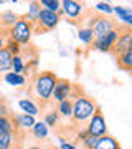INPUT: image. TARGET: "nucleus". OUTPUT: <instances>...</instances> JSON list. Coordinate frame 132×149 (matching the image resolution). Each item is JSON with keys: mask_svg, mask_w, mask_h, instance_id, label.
Returning <instances> with one entry per match:
<instances>
[{"mask_svg": "<svg viewBox=\"0 0 132 149\" xmlns=\"http://www.w3.org/2000/svg\"><path fill=\"white\" fill-rule=\"evenodd\" d=\"M56 81H58V76L53 71H43V73H37L33 76L32 91H33L35 100L40 104L38 108H45L48 103L51 101L53 90H55Z\"/></svg>", "mask_w": 132, "mask_h": 149, "instance_id": "obj_1", "label": "nucleus"}, {"mask_svg": "<svg viewBox=\"0 0 132 149\" xmlns=\"http://www.w3.org/2000/svg\"><path fill=\"white\" fill-rule=\"evenodd\" d=\"M73 100V123L74 124H86L91 121V118L96 114V111L99 109L97 103L89 98L88 95H84L83 91H79L78 95L71 98Z\"/></svg>", "mask_w": 132, "mask_h": 149, "instance_id": "obj_2", "label": "nucleus"}, {"mask_svg": "<svg viewBox=\"0 0 132 149\" xmlns=\"http://www.w3.org/2000/svg\"><path fill=\"white\" fill-rule=\"evenodd\" d=\"M32 35H33V23L25 15H21L18 18V22L8 32V38H12L18 45H28L30 40H32Z\"/></svg>", "mask_w": 132, "mask_h": 149, "instance_id": "obj_3", "label": "nucleus"}, {"mask_svg": "<svg viewBox=\"0 0 132 149\" xmlns=\"http://www.w3.org/2000/svg\"><path fill=\"white\" fill-rule=\"evenodd\" d=\"M117 23L116 20H112L111 17L107 15H101V13H94V15L89 17V20H88V25L86 27L91 28L93 33H94V37H102L106 33L112 32V30H116L117 28Z\"/></svg>", "mask_w": 132, "mask_h": 149, "instance_id": "obj_4", "label": "nucleus"}, {"mask_svg": "<svg viewBox=\"0 0 132 149\" xmlns=\"http://www.w3.org/2000/svg\"><path fill=\"white\" fill-rule=\"evenodd\" d=\"M61 20V15L59 13H55V12L45 10L43 8L38 20L33 23V33H46L51 32L53 28H56V25Z\"/></svg>", "mask_w": 132, "mask_h": 149, "instance_id": "obj_5", "label": "nucleus"}, {"mask_svg": "<svg viewBox=\"0 0 132 149\" xmlns=\"http://www.w3.org/2000/svg\"><path fill=\"white\" fill-rule=\"evenodd\" d=\"M129 48H132V28L127 27V25H117V40L114 43V48H112L111 53L114 56H119L124 52H127Z\"/></svg>", "mask_w": 132, "mask_h": 149, "instance_id": "obj_6", "label": "nucleus"}, {"mask_svg": "<svg viewBox=\"0 0 132 149\" xmlns=\"http://www.w3.org/2000/svg\"><path fill=\"white\" fill-rule=\"evenodd\" d=\"M86 13V7L81 2H74V0H63L61 2V13L64 18L71 23H74V20H81Z\"/></svg>", "mask_w": 132, "mask_h": 149, "instance_id": "obj_7", "label": "nucleus"}, {"mask_svg": "<svg viewBox=\"0 0 132 149\" xmlns=\"http://www.w3.org/2000/svg\"><path fill=\"white\" fill-rule=\"evenodd\" d=\"M86 131L89 136H94V138H101L107 134V126H106V119H104V114L101 111V108L96 111V114L91 118V121L88 123L86 126Z\"/></svg>", "mask_w": 132, "mask_h": 149, "instance_id": "obj_8", "label": "nucleus"}, {"mask_svg": "<svg viewBox=\"0 0 132 149\" xmlns=\"http://www.w3.org/2000/svg\"><path fill=\"white\" fill-rule=\"evenodd\" d=\"M116 40H117V28L112 30V32H109V33H106V35H102V37L94 38L93 48L99 50V52H104V53H111L112 48H114Z\"/></svg>", "mask_w": 132, "mask_h": 149, "instance_id": "obj_9", "label": "nucleus"}, {"mask_svg": "<svg viewBox=\"0 0 132 149\" xmlns=\"http://www.w3.org/2000/svg\"><path fill=\"white\" fill-rule=\"evenodd\" d=\"M71 93H73V85L69 83L68 80L64 78H58L56 85H55V90H53V100L56 103H61V101H66L71 98Z\"/></svg>", "mask_w": 132, "mask_h": 149, "instance_id": "obj_10", "label": "nucleus"}, {"mask_svg": "<svg viewBox=\"0 0 132 149\" xmlns=\"http://www.w3.org/2000/svg\"><path fill=\"white\" fill-rule=\"evenodd\" d=\"M20 15H17L15 12L12 10H5V12H0V32H10L12 27L18 22Z\"/></svg>", "mask_w": 132, "mask_h": 149, "instance_id": "obj_11", "label": "nucleus"}, {"mask_svg": "<svg viewBox=\"0 0 132 149\" xmlns=\"http://www.w3.org/2000/svg\"><path fill=\"white\" fill-rule=\"evenodd\" d=\"M13 116V121H15L17 128L20 129H32L35 126V116H30V114H25V113H20V114H12Z\"/></svg>", "mask_w": 132, "mask_h": 149, "instance_id": "obj_12", "label": "nucleus"}, {"mask_svg": "<svg viewBox=\"0 0 132 149\" xmlns=\"http://www.w3.org/2000/svg\"><path fill=\"white\" fill-rule=\"evenodd\" d=\"M7 133H20V129L17 128L12 114L0 116V134H7Z\"/></svg>", "mask_w": 132, "mask_h": 149, "instance_id": "obj_13", "label": "nucleus"}, {"mask_svg": "<svg viewBox=\"0 0 132 149\" xmlns=\"http://www.w3.org/2000/svg\"><path fill=\"white\" fill-rule=\"evenodd\" d=\"M117 66L124 71H132V48H129L127 52L117 56Z\"/></svg>", "mask_w": 132, "mask_h": 149, "instance_id": "obj_14", "label": "nucleus"}, {"mask_svg": "<svg viewBox=\"0 0 132 149\" xmlns=\"http://www.w3.org/2000/svg\"><path fill=\"white\" fill-rule=\"evenodd\" d=\"M119 148V143L112 138L111 134H104L97 139V144H96L94 149H117Z\"/></svg>", "mask_w": 132, "mask_h": 149, "instance_id": "obj_15", "label": "nucleus"}, {"mask_svg": "<svg viewBox=\"0 0 132 149\" xmlns=\"http://www.w3.org/2000/svg\"><path fill=\"white\" fill-rule=\"evenodd\" d=\"M12 63H13V55L3 48L0 52V73H5L8 70H12Z\"/></svg>", "mask_w": 132, "mask_h": 149, "instance_id": "obj_16", "label": "nucleus"}, {"mask_svg": "<svg viewBox=\"0 0 132 149\" xmlns=\"http://www.w3.org/2000/svg\"><path fill=\"white\" fill-rule=\"evenodd\" d=\"M56 111H58V114L61 118H64V119H71V118H73V100L69 98V100H66V101L58 103Z\"/></svg>", "mask_w": 132, "mask_h": 149, "instance_id": "obj_17", "label": "nucleus"}, {"mask_svg": "<svg viewBox=\"0 0 132 149\" xmlns=\"http://www.w3.org/2000/svg\"><path fill=\"white\" fill-rule=\"evenodd\" d=\"M114 8V13L119 17V20L124 22V25L132 28V10L127 8V7H112Z\"/></svg>", "mask_w": 132, "mask_h": 149, "instance_id": "obj_18", "label": "nucleus"}, {"mask_svg": "<svg viewBox=\"0 0 132 149\" xmlns=\"http://www.w3.org/2000/svg\"><path fill=\"white\" fill-rule=\"evenodd\" d=\"M20 133H7V134H0V149H13L15 143L18 141L17 136Z\"/></svg>", "mask_w": 132, "mask_h": 149, "instance_id": "obj_19", "label": "nucleus"}, {"mask_svg": "<svg viewBox=\"0 0 132 149\" xmlns=\"http://www.w3.org/2000/svg\"><path fill=\"white\" fill-rule=\"evenodd\" d=\"M18 106H20V109L25 113V114H30V116H35V114H38V111H40L38 104H35L32 100H20V101H18Z\"/></svg>", "mask_w": 132, "mask_h": 149, "instance_id": "obj_20", "label": "nucleus"}, {"mask_svg": "<svg viewBox=\"0 0 132 149\" xmlns=\"http://www.w3.org/2000/svg\"><path fill=\"white\" fill-rule=\"evenodd\" d=\"M3 80H5L10 86H23L26 83V78L23 76V74L13 73V71H12V73H5Z\"/></svg>", "mask_w": 132, "mask_h": 149, "instance_id": "obj_21", "label": "nucleus"}, {"mask_svg": "<svg viewBox=\"0 0 132 149\" xmlns=\"http://www.w3.org/2000/svg\"><path fill=\"white\" fill-rule=\"evenodd\" d=\"M32 133H33V136H35L37 139H46L50 131H48V126L43 121H37L35 123V126L32 128Z\"/></svg>", "mask_w": 132, "mask_h": 149, "instance_id": "obj_22", "label": "nucleus"}, {"mask_svg": "<svg viewBox=\"0 0 132 149\" xmlns=\"http://www.w3.org/2000/svg\"><path fill=\"white\" fill-rule=\"evenodd\" d=\"M78 38L81 40L83 43H86V45H93V42H94V33H93V30L88 27H79L78 30Z\"/></svg>", "mask_w": 132, "mask_h": 149, "instance_id": "obj_23", "label": "nucleus"}, {"mask_svg": "<svg viewBox=\"0 0 132 149\" xmlns=\"http://www.w3.org/2000/svg\"><path fill=\"white\" fill-rule=\"evenodd\" d=\"M41 5H40V2H32L30 3V7H28V13H26V18L32 22V23H35V22L38 20V17H40V13H41Z\"/></svg>", "mask_w": 132, "mask_h": 149, "instance_id": "obj_24", "label": "nucleus"}, {"mask_svg": "<svg viewBox=\"0 0 132 149\" xmlns=\"http://www.w3.org/2000/svg\"><path fill=\"white\" fill-rule=\"evenodd\" d=\"M58 121H59V114L56 109H51V111L45 113V118H43V123L46 124L48 128H55L58 126Z\"/></svg>", "mask_w": 132, "mask_h": 149, "instance_id": "obj_25", "label": "nucleus"}, {"mask_svg": "<svg viewBox=\"0 0 132 149\" xmlns=\"http://www.w3.org/2000/svg\"><path fill=\"white\" fill-rule=\"evenodd\" d=\"M40 5L45 10L55 12V13H61V2H58V0H41Z\"/></svg>", "mask_w": 132, "mask_h": 149, "instance_id": "obj_26", "label": "nucleus"}, {"mask_svg": "<svg viewBox=\"0 0 132 149\" xmlns=\"http://www.w3.org/2000/svg\"><path fill=\"white\" fill-rule=\"evenodd\" d=\"M5 48L10 52L13 56H18L20 55V52H21V47L18 45L17 42H13L12 38H7V43H5Z\"/></svg>", "mask_w": 132, "mask_h": 149, "instance_id": "obj_27", "label": "nucleus"}, {"mask_svg": "<svg viewBox=\"0 0 132 149\" xmlns=\"http://www.w3.org/2000/svg\"><path fill=\"white\" fill-rule=\"evenodd\" d=\"M23 68H25L23 58H21L20 55H18V56H13V63H12V70H13V73L21 74V73H23Z\"/></svg>", "mask_w": 132, "mask_h": 149, "instance_id": "obj_28", "label": "nucleus"}, {"mask_svg": "<svg viewBox=\"0 0 132 149\" xmlns=\"http://www.w3.org/2000/svg\"><path fill=\"white\" fill-rule=\"evenodd\" d=\"M96 12H101V15H111V13H114V8L109 3L99 2V3H96Z\"/></svg>", "mask_w": 132, "mask_h": 149, "instance_id": "obj_29", "label": "nucleus"}, {"mask_svg": "<svg viewBox=\"0 0 132 149\" xmlns=\"http://www.w3.org/2000/svg\"><path fill=\"white\" fill-rule=\"evenodd\" d=\"M97 139L99 138H94V136H88V138L81 143V146H83V149H94L96 144H97Z\"/></svg>", "mask_w": 132, "mask_h": 149, "instance_id": "obj_30", "label": "nucleus"}, {"mask_svg": "<svg viewBox=\"0 0 132 149\" xmlns=\"http://www.w3.org/2000/svg\"><path fill=\"white\" fill-rule=\"evenodd\" d=\"M88 136H89V134H88L86 128H84V129H81V131H78V134H76V143H83V141H84Z\"/></svg>", "mask_w": 132, "mask_h": 149, "instance_id": "obj_31", "label": "nucleus"}, {"mask_svg": "<svg viewBox=\"0 0 132 149\" xmlns=\"http://www.w3.org/2000/svg\"><path fill=\"white\" fill-rule=\"evenodd\" d=\"M59 149H78V148L71 143H66L63 138H59Z\"/></svg>", "mask_w": 132, "mask_h": 149, "instance_id": "obj_32", "label": "nucleus"}, {"mask_svg": "<svg viewBox=\"0 0 132 149\" xmlns=\"http://www.w3.org/2000/svg\"><path fill=\"white\" fill-rule=\"evenodd\" d=\"M7 38H8V33H7V32H0V52L5 48Z\"/></svg>", "mask_w": 132, "mask_h": 149, "instance_id": "obj_33", "label": "nucleus"}, {"mask_svg": "<svg viewBox=\"0 0 132 149\" xmlns=\"http://www.w3.org/2000/svg\"><path fill=\"white\" fill-rule=\"evenodd\" d=\"M7 114H10L8 108L5 106V103H0V116H7Z\"/></svg>", "mask_w": 132, "mask_h": 149, "instance_id": "obj_34", "label": "nucleus"}, {"mask_svg": "<svg viewBox=\"0 0 132 149\" xmlns=\"http://www.w3.org/2000/svg\"><path fill=\"white\" fill-rule=\"evenodd\" d=\"M26 149H41L40 146H32V148H26Z\"/></svg>", "mask_w": 132, "mask_h": 149, "instance_id": "obj_35", "label": "nucleus"}, {"mask_svg": "<svg viewBox=\"0 0 132 149\" xmlns=\"http://www.w3.org/2000/svg\"><path fill=\"white\" fill-rule=\"evenodd\" d=\"M46 149H55V148H46Z\"/></svg>", "mask_w": 132, "mask_h": 149, "instance_id": "obj_36", "label": "nucleus"}, {"mask_svg": "<svg viewBox=\"0 0 132 149\" xmlns=\"http://www.w3.org/2000/svg\"><path fill=\"white\" fill-rule=\"evenodd\" d=\"M117 149H122V148H121V146H119V148H117Z\"/></svg>", "mask_w": 132, "mask_h": 149, "instance_id": "obj_37", "label": "nucleus"}, {"mask_svg": "<svg viewBox=\"0 0 132 149\" xmlns=\"http://www.w3.org/2000/svg\"><path fill=\"white\" fill-rule=\"evenodd\" d=\"M131 73H132V71H131Z\"/></svg>", "mask_w": 132, "mask_h": 149, "instance_id": "obj_38", "label": "nucleus"}]
</instances>
